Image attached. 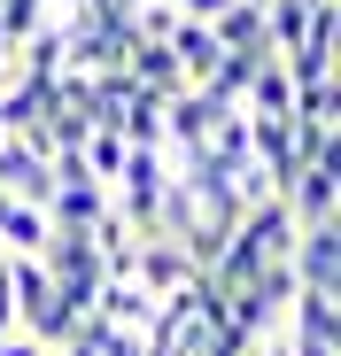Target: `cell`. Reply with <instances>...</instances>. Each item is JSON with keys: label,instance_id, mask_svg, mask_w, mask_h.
Instances as JSON below:
<instances>
[{"label": "cell", "instance_id": "6da1fadb", "mask_svg": "<svg viewBox=\"0 0 341 356\" xmlns=\"http://www.w3.org/2000/svg\"><path fill=\"white\" fill-rule=\"evenodd\" d=\"M8 286H16V333H31L47 356L70 341V325H78V310L63 302V286H54L31 256H8Z\"/></svg>", "mask_w": 341, "mask_h": 356}, {"label": "cell", "instance_id": "7a4b0ae2", "mask_svg": "<svg viewBox=\"0 0 341 356\" xmlns=\"http://www.w3.org/2000/svg\"><path fill=\"white\" fill-rule=\"evenodd\" d=\"M117 279H132L140 294H155V302H163V294H179V286H194L202 271H194V256H187L179 241H163V232H155V241H140V248H132V264H125Z\"/></svg>", "mask_w": 341, "mask_h": 356}, {"label": "cell", "instance_id": "3957f363", "mask_svg": "<svg viewBox=\"0 0 341 356\" xmlns=\"http://www.w3.org/2000/svg\"><path fill=\"white\" fill-rule=\"evenodd\" d=\"M287 271L310 294H341V225H303L287 248Z\"/></svg>", "mask_w": 341, "mask_h": 356}, {"label": "cell", "instance_id": "277c9868", "mask_svg": "<svg viewBox=\"0 0 341 356\" xmlns=\"http://www.w3.org/2000/svg\"><path fill=\"white\" fill-rule=\"evenodd\" d=\"M279 209H287L295 225H333V209H341V163H303L287 186H279Z\"/></svg>", "mask_w": 341, "mask_h": 356}, {"label": "cell", "instance_id": "5b68a950", "mask_svg": "<svg viewBox=\"0 0 341 356\" xmlns=\"http://www.w3.org/2000/svg\"><path fill=\"white\" fill-rule=\"evenodd\" d=\"M333 54H341V0L310 8L303 47H295V54H279V63H287V78H295V86H310V78H333Z\"/></svg>", "mask_w": 341, "mask_h": 356}, {"label": "cell", "instance_id": "8992f818", "mask_svg": "<svg viewBox=\"0 0 341 356\" xmlns=\"http://www.w3.org/2000/svg\"><path fill=\"white\" fill-rule=\"evenodd\" d=\"M0 194H8V202H47V194H54L47 155H39L31 140H8V132H0Z\"/></svg>", "mask_w": 341, "mask_h": 356}, {"label": "cell", "instance_id": "52a82bcc", "mask_svg": "<svg viewBox=\"0 0 341 356\" xmlns=\"http://www.w3.org/2000/svg\"><path fill=\"white\" fill-rule=\"evenodd\" d=\"M163 47H170V63H179V78H187V86H209V70L225 63V54H217V31H209V24H194V16H170Z\"/></svg>", "mask_w": 341, "mask_h": 356}, {"label": "cell", "instance_id": "ba28073f", "mask_svg": "<svg viewBox=\"0 0 341 356\" xmlns=\"http://www.w3.org/2000/svg\"><path fill=\"white\" fill-rule=\"evenodd\" d=\"M287 108H295V78H287V63H279V54H264L256 78H248V93H241V116H264V124H279Z\"/></svg>", "mask_w": 341, "mask_h": 356}, {"label": "cell", "instance_id": "9c48e42d", "mask_svg": "<svg viewBox=\"0 0 341 356\" xmlns=\"http://www.w3.org/2000/svg\"><path fill=\"white\" fill-rule=\"evenodd\" d=\"M39 209H47L54 232H93V225L109 217V186H54Z\"/></svg>", "mask_w": 341, "mask_h": 356}, {"label": "cell", "instance_id": "30bf717a", "mask_svg": "<svg viewBox=\"0 0 341 356\" xmlns=\"http://www.w3.org/2000/svg\"><path fill=\"white\" fill-rule=\"evenodd\" d=\"M217 54H241V63H256V54H271V39H264V8H248V0H233L217 24Z\"/></svg>", "mask_w": 341, "mask_h": 356}, {"label": "cell", "instance_id": "8fae6325", "mask_svg": "<svg viewBox=\"0 0 341 356\" xmlns=\"http://www.w3.org/2000/svg\"><path fill=\"white\" fill-rule=\"evenodd\" d=\"M125 70L155 93V101H170V93H187V78H179V63H170V47L163 39H132V54H125Z\"/></svg>", "mask_w": 341, "mask_h": 356}, {"label": "cell", "instance_id": "7c38bea8", "mask_svg": "<svg viewBox=\"0 0 341 356\" xmlns=\"http://www.w3.org/2000/svg\"><path fill=\"white\" fill-rule=\"evenodd\" d=\"M93 310H101L109 325H132V333H148V318H155V294H140L132 279H101Z\"/></svg>", "mask_w": 341, "mask_h": 356}, {"label": "cell", "instance_id": "4fadbf2b", "mask_svg": "<svg viewBox=\"0 0 341 356\" xmlns=\"http://www.w3.org/2000/svg\"><path fill=\"white\" fill-rule=\"evenodd\" d=\"M125 132L117 124H93L86 140H78V163H86V178H93V186H117V170H125Z\"/></svg>", "mask_w": 341, "mask_h": 356}, {"label": "cell", "instance_id": "5bb4252c", "mask_svg": "<svg viewBox=\"0 0 341 356\" xmlns=\"http://www.w3.org/2000/svg\"><path fill=\"white\" fill-rule=\"evenodd\" d=\"M295 124H333L341 132V93H333V78H310V86H295Z\"/></svg>", "mask_w": 341, "mask_h": 356}, {"label": "cell", "instance_id": "9a60e30c", "mask_svg": "<svg viewBox=\"0 0 341 356\" xmlns=\"http://www.w3.org/2000/svg\"><path fill=\"white\" fill-rule=\"evenodd\" d=\"M117 132H125V147H163V101L140 93V101L117 116Z\"/></svg>", "mask_w": 341, "mask_h": 356}, {"label": "cell", "instance_id": "2e32d148", "mask_svg": "<svg viewBox=\"0 0 341 356\" xmlns=\"http://www.w3.org/2000/svg\"><path fill=\"white\" fill-rule=\"evenodd\" d=\"M0 333H16V286H8V256H0Z\"/></svg>", "mask_w": 341, "mask_h": 356}, {"label": "cell", "instance_id": "e0dca14e", "mask_svg": "<svg viewBox=\"0 0 341 356\" xmlns=\"http://www.w3.org/2000/svg\"><path fill=\"white\" fill-rule=\"evenodd\" d=\"M225 8H233V0H179V16H194V24H217Z\"/></svg>", "mask_w": 341, "mask_h": 356}, {"label": "cell", "instance_id": "ac0fdd59", "mask_svg": "<svg viewBox=\"0 0 341 356\" xmlns=\"http://www.w3.org/2000/svg\"><path fill=\"white\" fill-rule=\"evenodd\" d=\"M0 356H47V348H39L31 333H0Z\"/></svg>", "mask_w": 341, "mask_h": 356}, {"label": "cell", "instance_id": "d6986e66", "mask_svg": "<svg viewBox=\"0 0 341 356\" xmlns=\"http://www.w3.org/2000/svg\"><path fill=\"white\" fill-rule=\"evenodd\" d=\"M248 8H264V0H248Z\"/></svg>", "mask_w": 341, "mask_h": 356}]
</instances>
